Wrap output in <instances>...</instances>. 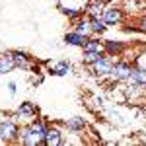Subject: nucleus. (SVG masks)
<instances>
[{"mask_svg": "<svg viewBox=\"0 0 146 146\" xmlns=\"http://www.w3.org/2000/svg\"><path fill=\"white\" fill-rule=\"evenodd\" d=\"M136 25H138V31H142V33H146V14L138 18V22H136Z\"/></svg>", "mask_w": 146, "mask_h": 146, "instance_id": "nucleus-22", "label": "nucleus"}, {"mask_svg": "<svg viewBox=\"0 0 146 146\" xmlns=\"http://www.w3.org/2000/svg\"><path fill=\"white\" fill-rule=\"evenodd\" d=\"M60 12L70 20V23H74V22H78L80 18L86 16V6H84V8H62Z\"/></svg>", "mask_w": 146, "mask_h": 146, "instance_id": "nucleus-20", "label": "nucleus"}, {"mask_svg": "<svg viewBox=\"0 0 146 146\" xmlns=\"http://www.w3.org/2000/svg\"><path fill=\"white\" fill-rule=\"evenodd\" d=\"M72 29H74V31H78V33H82V35H88V37H92L90 18H88V16L80 18L78 22H74V23H72Z\"/></svg>", "mask_w": 146, "mask_h": 146, "instance_id": "nucleus-18", "label": "nucleus"}, {"mask_svg": "<svg viewBox=\"0 0 146 146\" xmlns=\"http://www.w3.org/2000/svg\"><path fill=\"white\" fill-rule=\"evenodd\" d=\"M37 115H39V107L35 105L33 101H22V103L18 105L16 113H12V117H14L18 123H22V119H25V121L29 123L33 117H37Z\"/></svg>", "mask_w": 146, "mask_h": 146, "instance_id": "nucleus-4", "label": "nucleus"}, {"mask_svg": "<svg viewBox=\"0 0 146 146\" xmlns=\"http://www.w3.org/2000/svg\"><path fill=\"white\" fill-rule=\"evenodd\" d=\"M101 20L107 23L109 27H115V25H121L125 22V12L119 8V6H105L103 12H101Z\"/></svg>", "mask_w": 146, "mask_h": 146, "instance_id": "nucleus-6", "label": "nucleus"}, {"mask_svg": "<svg viewBox=\"0 0 146 146\" xmlns=\"http://www.w3.org/2000/svg\"><path fill=\"white\" fill-rule=\"evenodd\" d=\"M129 49V43L125 41H115V39H103V51L111 56H123L125 51Z\"/></svg>", "mask_w": 146, "mask_h": 146, "instance_id": "nucleus-9", "label": "nucleus"}, {"mask_svg": "<svg viewBox=\"0 0 146 146\" xmlns=\"http://www.w3.org/2000/svg\"><path fill=\"white\" fill-rule=\"evenodd\" d=\"M70 72H72V64L68 60H58V62L49 66V74L51 76H66Z\"/></svg>", "mask_w": 146, "mask_h": 146, "instance_id": "nucleus-14", "label": "nucleus"}, {"mask_svg": "<svg viewBox=\"0 0 146 146\" xmlns=\"http://www.w3.org/2000/svg\"><path fill=\"white\" fill-rule=\"evenodd\" d=\"M133 68H135V64L129 60H115V66H113V72L109 78L115 82H129Z\"/></svg>", "mask_w": 146, "mask_h": 146, "instance_id": "nucleus-5", "label": "nucleus"}, {"mask_svg": "<svg viewBox=\"0 0 146 146\" xmlns=\"http://www.w3.org/2000/svg\"><path fill=\"white\" fill-rule=\"evenodd\" d=\"M115 60H117L115 56L103 53L100 60H96V62L90 66V72L94 74V76H98V78H107V76H111L113 66H115Z\"/></svg>", "mask_w": 146, "mask_h": 146, "instance_id": "nucleus-2", "label": "nucleus"}, {"mask_svg": "<svg viewBox=\"0 0 146 146\" xmlns=\"http://www.w3.org/2000/svg\"><path fill=\"white\" fill-rule=\"evenodd\" d=\"M90 37L88 35H82V33H78V31H74V29H68L66 33H64V37H62V41L66 43V45H70V47H82L86 45V41H88Z\"/></svg>", "mask_w": 146, "mask_h": 146, "instance_id": "nucleus-12", "label": "nucleus"}, {"mask_svg": "<svg viewBox=\"0 0 146 146\" xmlns=\"http://www.w3.org/2000/svg\"><path fill=\"white\" fill-rule=\"evenodd\" d=\"M62 127H64L66 131H70V133L78 135V133H84V131H86L88 123H86V119H84V117H80V115H74V117L66 119V121L62 123Z\"/></svg>", "mask_w": 146, "mask_h": 146, "instance_id": "nucleus-11", "label": "nucleus"}, {"mask_svg": "<svg viewBox=\"0 0 146 146\" xmlns=\"http://www.w3.org/2000/svg\"><path fill=\"white\" fill-rule=\"evenodd\" d=\"M43 80H45V76H43V74H39L37 80H35V84H43Z\"/></svg>", "mask_w": 146, "mask_h": 146, "instance_id": "nucleus-24", "label": "nucleus"}, {"mask_svg": "<svg viewBox=\"0 0 146 146\" xmlns=\"http://www.w3.org/2000/svg\"><path fill=\"white\" fill-rule=\"evenodd\" d=\"M129 84L135 86L138 90L146 92V68L144 66H135L133 72H131V78H129Z\"/></svg>", "mask_w": 146, "mask_h": 146, "instance_id": "nucleus-10", "label": "nucleus"}, {"mask_svg": "<svg viewBox=\"0 0 146 146\" xmlns=\"http://www.w3.org/2000/svg\"><path fill=\"white\" fill-rule=\"evenodd\" d=\"M90 27H92V35H98V37H103L105 31L109 29V25L101 18H90Z\"/></svg>", "mask_w": 146, "mask_h": 146, "instance_id": "nucleus-17", "label": "nucleus"}, {"mask_svg": "<svg viewBox=\"0 0 146 146\" xmlns=\"http://www.w3.org/2000/svg\"><path fill=\"white\" fill-rule=\"evenodd\" d=\"M29 123H31V127L35 129V133L39 135V138H41V146H43V142H45V136H47V131H49V125H51V123L47 121L45 117H37V119L33 117Z\"/></svg>", "mask_w": 146, "mask_h": 146, "instance_id": "nucleus-13", "label": "nucleus"}, {"mask_svg": "<svg viewBox=\"0 0 146 146\" xmlns=\"http://www.w3.org/2000/svg\"><path fill=\"white\" fill-rule=\"evenodd\" d=\"M6 88H8V92H10V96H16V92H18V84H16L14 80L8 82V86H6Z\"/></svg>", "mask_w": 146, "mask_h": 146, "instance_id": "nucleus-23", "label": "nucleus"}, {"mask_svg": "<svg viewBox=\"0 0 146 146\" xmlns=\"http://www.w3.org/2000/svg\"><path fill=\"white\" fill-rule=\"evenodd\" d=\"M90 51H103V39L98 35H92L86 41V45L82 47V53H90Z\"/></svg>", "mask_w": 146, "mask_h": 146, "instance_id": "nucleus-19", "label": "nucleus"}, {"mask_svg": "<svg viewBox=\"0 0 146 146\" xmlns=\"http://www.w3.org/2000/svg\"><path fill=\"white\" fill-rule=\"evenodd\" d=\"M12 70H16V64H14L12 53H10V51L0 53V74H10Z\"/></svg>", "mask_w": 146, "mask_h": 146, "instance_id": "nucleus-16", "label": "nucleus"}, {"mask_svg": "<svg viewBox=\"0 0 146 146\" xmlns=\"http://www.w3.org/2000/svg\"><path fill=\"white\" fill-rule=\"evenodd\" d=\"M103 53H105V51H90V53H84V55H82V60H84L86 66H92L96 60H100V58H101Z\"/></svg>", "mask_w": 146, "mask_h": 146, "instance_id": "nucleus-21", "label": "nucleus"}, {"mask_svg": "<svg viewBox=\"0 0 146 146\" xmlns=\"http://www.w3.org/2000/svg\"><path fill=\"white\" fill-rule=\"evenodd\" d=\"M103 8H105L103 0H88V4H86V16L88 18H101Z\"/></svg>", "mask_w": 146, "mask_h": 146, "instance_id": "nucleus-15", "label": "nucleus"}, {"mask_svg": "<svg viewBox=\"0 0 146 146\" xmlns=\"http://www.w3.org/2000/svg\"><path fill=\"white\" fill-rule=\"evenodd\" d=\"M20 135V123L14 117H0V142L16 144Z\"/></svg>", "mask_w": 146, "mask_h": 146, "instance_id": "nucleus-1", "label": "nucleus"}, {"mask_svg": "<svg viewBox=\"0 0 146 146\" xmlns=\"http://www.w3.org/2000/svg\"><path fill=\"white\" fill-rule=\"evenodd\" d=\"M64 136L66 135H64L62 127H58V125H49V131H47L43 146H62V144H66V138H64Z\"/></svg>", "mask_w": 146, "mask_h": 146, "instance_id": "nucleus-7", "label": "nucleus"}, {"mask_svg": "<svg viewBox=\"0 0 146 146\" xmlns=\"http://www.w3.org/2000/svg\"><path fill=\"white\" fill-rule=\"evenodd\" d=\"M18 144H25V146H41V138H39V135L35 133V129L31 127V123L20 125Z\"/></svg>", "mask_w": 146, "mask_h": 146, "instance_id": "nucleus-3", "label": "nucleus"}, {"mask_svg": "<svg viewBox=\"0 0 146 146\" xmlns=\"http://www.w3.org/2000/svg\"><path fill=\"white\" fill-rule=\"evenodd\" d=\"M12 58H14V64H16V68L18 70H29L31 68V64H33V56L29 55V53H25V51H22V49H12Z\"/></svg>", "mask_w": 146, "mask_h": 146, "instance_id": "nucleus-8", "label": "nucleus"}]
</instances>
